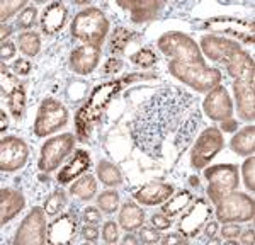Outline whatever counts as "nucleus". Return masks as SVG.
Instances as JSON below:
<instances>
[{"label":"nucleus","mask_w":255,"mask_h":245,"mask_svg":"<svg viewBox=\"0 0 255 245\" xmlns=\"http://www.w3.org/2000/svg\"><path fill=\"white\" fill-rule=\"evenodd\" d=\"M26 206V199L20 191L12 187L0 189V225L12 222Z\"/></svg>","instance_id":"obj_24"},{"label":"nucleus","mask_w":255,"mask_h":245,"mask_svg":"<svg viewBox=\"0 0 255 245\" xmlns=\"http://www.w3.org/2000/svg\"><path fill=\"white\" fill-rule=\"evenodd\" d=\"M225 67H226L228 75L233 77L235 80L254 84L255 63H254V58L250 56V53H247L245 50H238Z\"/></svg>","instance_id":"obj_26"},{"label":"nucleus","mask_w":255,"mask_h":245,"mask_svg":"<svg viewBox=\"0 0 255 245\" xmlns=\"http://www.w3.org/2000/svg\"><path fill=\"white\" fill-rule=\"evenodd\" d=\"M255 215V201L252 196L233 191L216 204V218L221 223L252 222Z\"/></svg>","instance_id":"obj_8"},{"label":"nucleus","mask_w":255,"mask_h":245,"mask_svg":"<svg viewBox=\"0 0 255 245\" xmlns=\"http://www.w3.org/2000/svg\"><path fill=\"white\" fill-rule=\"evenodd\" d=\"M15 51H17V48H15V43H12V41H3L2 46H0V56H2L3 63L14 58Z\"/></svg>","instance_id":"obj_47"},{"label":"nucleus","mask_w":255,"mask_h":245,"mask_svg":"<svg viewBox=\"0 0 255 245\" xmlns=\"http://www.w3.org/2000/svg\"><path fill=\"white\" fill-rule=\"evenodd\" d=\"M70 32H72V38L80 41L82 44L101 48L109 32V20L101 9L87 7L75 14Z\"/></svg>","instance_id":"obj_3"},{"label":"nucleus","mask_w":255,"mask_h":245,"mask_svg":"<svg viewBox=\"0 0 255 245\" xmlns=\"http://www.w3.org/2000/svg\"><path fill=\"white\" fill-rule=\"evenodd\" d=\"M77 234V218L73 213L60 215L48 225V242L53 245H65L73 240Z\"/></svg>","instance_id":"obj_19"},{"label":"nucleus","mask_w":255,"mask_h":245,"mask_svg":"<svg viewBox=\"0 0 255 245\" xmlns=\"http://www.w3.org/2000/svg\"><path fill=\"white\" fill-rule=\"evenodd\" d=\"M29 157L27 143L15 134H7L0 141V170L2 172H15L22 169Z\"/></svg>","instance_id":"obj_14"},{"label":"nucleus","mask_w":255,"mask_h":245,"mask_svg":"<svg viewBox=\"0 0 255 245\" xmlns=\"http://www.w3.org/2000/svg\"><path fill=\"white\" fill-rule=\"evenodd\" d=\"M96 193H97V179L90 174L87 175L84 174L70 187V194L82 199V201H90L96 196Z\"/></svg>","instance_id":"obj_30"},{"label":"nucleus","mask_w":255,"mask_h":245,"mask_svg":"<svg viewBox=\"0 0 255 245\" xmlns=\"http://www.w3.org/2000/svg\"><path fill=\"white\" fill-rule=\"evenodd\" d=\"M97 208L102 211V213H108V215L118 211V208H119L118 191H114V189L102 191V193L97 196Z\"/></svg>","instance_id":"obj_34"},{"label":"nucleus","mask_w":255,"mask_h":245,"mask_svg":"<svg viewBox=\"0 0 255 245\" xmlns=\"http://www.w3.org/2000/svg\"><path fill=\"white\" fill-rule=\"evenodd\" d=\"M174 186L167 182H148L133 193V198L145 206H157L165 203L174 194Z\"/></svg>","instance_id":"obj_22"},{"label":"nucleus","mask_w":255,"mask_h":245,"mask_svg":"<svg viewBox=\"0 0 255 245\" xmlns=\"http://www.w3.org/2000/svg\"><path fill=\"white\" fill-rule=\"evenodd\" d=\"M138 32L128 29V27L119 26L114 29V32L111 34V41H109V51L113 55H123L126 50V46L129 43H133L134 39L138 38Z\"/></svg>","instance_id":"obj_31"},{"label":"nucleus","mask_w":255,"mask_h":245,"mask_svg":"<svg viewBox=\"0 0 255 245\" xmlns=\"http://www.w3.org/2000/svg\"><path fill=\"white\" fill-rule=\"evenodd\" d=\"M233 92L237 101V113L240 120L252 122L255 120V91L254 84L235 80L233 82Z\"/></svg>","instance_id":"obj_21"},{"label":"nucleus","mask_w":255,"mask_h":245,"mask_svg":"<svg viewBox=\"0 0 255 245\" xmlns=\"http://www.w3.org/2000/svg\"><path fill=\"white\" fill-rule=\"evenodd\" d=\"M167 68L174 79L201 94H208L211 89L220 85L223 79L218 68H211L208 65H187L177 60H170Z\"/></svg>","instance_id":"obj_4"},{"label":"nucleus","mask_w":255,"mask_h":245,"mask_svg":"<svg viewBox=\"0 0 255 245\" xmlns=\"http://www.w3.org/2000/svg\"><path fill=\"white\" fill-rule=\"evenodd\" d=\"M0 122H2V126H0V131L2 134H5V129L9 128V121H7V116H5V111H0Z\"/></svg>","instance_id":"obj_54"},{"label":"nucleus","mask_w":255,"mask_h":245,"mask_svg":"<svg viewBox=\"0 0 255 245\" xmlns=\"http://www.w3.org/2000/svg\"><path fill=\"white\" fill-rule=\"evenodd\" d=\"M102 239H104L106 244H116L119 240L118 223H114L113 220H109V222H106L102 225Z\"/></svg>","instance_id":"obj_41"},{"label":"nucleus","mask_w":255,"mask_h":245,"mask_svg":"<svg viewBox=\"0 0 255 245\" xmlns=\"http://www.w3.org/2000/svg\"><path fill=\"white\" fill-rule=\"evenodd\" d=\"M131 63H134L136 67L141 68H151L155 63H157V55L150 50V48H141V50L134 51L133 55L129 56Z\"/></svg>","instance_id":"obj_37"},{"label":"nucleus","mask_w":255,"mask_h":245,"mask_svg":"<svg viewBox=\"0 0 255 245\" xmlns=\"http://www.w3.org/2000/svg\"><path fill=\"white\" fill-rule=\"evenodd\" d=\"M194 196L189 189H182L177 194H172L165 203H162V213H165L167 216H175L179 213H182L184 210L192 203Z\"/></svg>","instance_id":"obj_29"},{"label":"nucleus","mask_w":255,"mask_h":245,"mask_svg":"<svg viewBox=\"0 0 255 245\" xmlns=\"http://www.w3.org/2000/svg\"><path fill=\"white\" fill-rule=\"evenodd\" d=\"M138 240H141L143 244H158L162 240V234L155 227H139Z\"/></svg>","instance_id":"obj_40"},{"label":"nucleus","mask_w":255,"mask_h":245,"mask_svg":"<svg viewBox=\"0 0 255 245\" xmlns=\"http://www.w3.org/2000/svg\"><path fill=\"white\" fill-rule=\"evenodd\" d=\"M99 60H101V48L80 44L70 53V68L77 75H89L97 68Z\"/></svg>","instance_id":"obj_18"},{"label":"nucleus","mask_w":255,"mask_h":245,"mask_svg":"<svg viewBox=\"0 0 255 245\" xmlns=\"http://www.w3.org/2000/svg\"><path fill=\"white\" fill-rule=\"evenodd\" d=\"M242 228L238 223H223V228L220 230L221 237L226 240V239H238V235H240Z\"/></svg>","instance_id":"obj_46"},{"label":"nucleus","mask_w":255,"mask_h":245,"mask_svg":"<svg viewBox=\"0 0 255 245\" xmlns=\"http://www.w3.org/2000/svg\"><path fill=\"white\" fill-rule=\"evenodd\" d=\"M12 27L9 26V24H2V26H0V41H9V36L12 34Z\"/></svg>","instance_id":"obj_53"},{"label":"nucleus","mask_w":255,"mask_h":245,"mask_svg":"<svg viewBox=\"0 0 255 245\" xmlns=\"http://www.w3.org/2000/svg\"><path fill=\"white\" fill-rule=\"evenodd\" d=\"M119 225L126 232H136L139 227L145 225V211L136 203H125L119 211Z\"/></svg>","instance_id":"obj_27"},{"label":"nucleus","mask_w":255,"mask_h":245,"mask_svg":"<svg viewBox=\"0 0 255 245\" xmlns=\"http://www.w3.org/2000/svg\"><path fill=\"white\" fill-rule=\"evenodd\" d=\"M230 148L237 155L250 157L255 152V126L249 124L242 128L240 131H235V136L230 141Z\"/></svg>","instance_id":"obj_28"},{"label":"nucleus","mask_w":255,"mask_h":245,"mask_svg":"<svg viewBox=\"0 0 255 245\" xmlns=\"http://www.w3.org/2000/svg\"><path fill=\"white\" fill-rule=\"evenodd\" d=\"M101 218H102L101 210L96 206H87L84 210V213H82V220H84L85 225H97L101 223Z\"/></svg>","instance_id":"obj_44"},{"label":"nucleus","mask_w":255,"mask_h":245,"mask_svg":"<svg viewBox=\"0 0 255 245\" xmlns=\"http://www.w3.org/2000/svg\"><path fill=\"white\" fill-rule=\"evenodd\" d=\"M240 242L244 245H252L254 244V228H247V230L240 232Z\"/></svg>","instance_id":"obj_51"},{"label":"nucleus","mask_w":255,"mask_h":245,"mask_svg":"<svg viewBox=\"0 0 255 245\" xmlns=\"http://www.w3.org/2000/svg\"><path fill=\"white\" fill-rule=\"evenodd\" d=\"M68 124V109L55 97H46L41 101L36 114L32 131L38 138H46L60 131Z\"/></svg>","instance_id":"obj_7"},{"label":"nucleus","mask_w":255,"mask_h":245,"mask_svg":"<svg viewBox=\"0 0 255 245\" xmlns=\"http://www.w3.org/2000/svg\"><path fill=\"white\" fill-rule=\"evenodd\" d=\"M191 182H192V184H196V186H197V184H199V181H197V179H194V177L191 179Z\"/></svg>","instance_id":"obj_56"},{"label":"nucleus","mask_w":255,"mask_h":245,"mask_svg":"<svg viewBox=\"0 0 255 245\" xmlns=\"http://www.w3.org/2000/svg\"><path fill=\"white\" fill-rule=\"evenodd\" d=\"M150 222H151V227H155L160 232H162V230H168V228L172 227L170 216H167L165 213H155V215H151Z\"/></svg>","instance_id":"obj_45"},{"label":"nucleus","mask_w":255,"mask_h":245,"mask_svg":"<svg viewBox=\"0 0 255 245\" xmlns=\"http://www.w3.org/2000/svg\"><path fill=\"white\" fill-rule=\"evenodd\" d=\"M225 138L218 128H206L197 136L191 150V165L194 169H206L209 162L223 150Z\"/></svg>","instance_id":"obj_12"},{"label":"nucleus","mask_w":255,"mask_h":245,"mask_svg":"<svg viewBox=\"0 0 255 245\" xmlns=\"http://www.w3.org/2000/svg\"><path fill=\"white\" fill-rule=\"evenodd\" d=\"M160 242H162L163 245H175V244H186L187 239L182 234L175 232V234H168L167 237H162V240H160Z\"/></svg>","instance_id":"obj_49"},{"label":"nucleus","mask_w":255,"mask_h":245,"mask_svg":"<svg viewBox=\"0 0 255 245\" xmlns=\"http://www.w3.org/2000/svg\"><path fill=\"white\" fill-rule=\"evenodd\" d=\"M68 19V9L65 7V3L61 2H53L46 5V9L41 14V31L46 36H53L56 32H60L65 27Z\"/></svg>","instance_id":"obj_25"},{"label":"nucleus","mask_w":255,"mask_h":245,"mask_svg":"<svg viewBox=\"0 0 255 245\" xmlns=\"http://www.w3.org/2000/svg\"><path fill=\"white\" fill-rule=\"evenodd\" d=\"M67 204V196L63 191H53L51 194L44 199L43 210L48 216H56Z\"/></svg>","instance_id":"obj_35"},{"label":"nucleus","mask_w":255,"mask_h":245,"mask_svg":"<svg viewBox=\"0 0 255 245\" xmlns=\"http://www.w3.org/2000/svg\"><path fill=\"white\" fill-rule=\"evenodd\" d=\"M96 172H97L99 181L108 187H118L119 184L123 182V174H121V170H119V167L114 165V163L109 160L99 162Z\"/></svg>","instance_id":"obj_32"},{"label":"nucleus","mask_w":255,"mask_h":245,"mask_svg":"<svg viewBox=\"0 0 255 245\" xmlns=\"http://www.w3.org/2000/svg\"><path fill=\"white\" fill-rule=\"evenodd\" d=\"M158 50L165 56L187 65H206V58L201 53L199 44L186 32L168 31L157 41Z\"/></svg>","instance_id":"obj_5"},{"label":"nucleus","mask_w":255,"mask_h":245,"mask_svg":"<svg viewBox=\"0 0 255 245\" xmlns=\"http://www.w3.org/2000/svg\"><path fill=\"white\" fill-rule=\"evenodd\" d=\"M199 29H209L220 32V34H228L242 43L254 44L255 43V27L252 20L232 17V15H218V17L206 19L199 24Z\"/></svg>","instance_id":"obj_10"},{"label":"nucleus","mask_w":255,"mask_h":245,"mask_svg":"<svg viewBox=\"0 0 255 245\" xmlns=\"http://www.w3.org/2000/svg\"><path fill=\"white\" fill-rule=\"evenodd\" d=\"M203 111L211 121L221 122L232 120L235 109H233L232 97H230L226 87L220 84L206 94V97L203 101Z\"/></svg>","instance_id":"obj_15"},{"label":"nucleus","mask_w":255,"mask_h":245,"mask_svg":"<svg viewBox=\"0 0 255 245\" xmlns=\"http://www.w3.org/2000/svg\"><path fill=\"white\" fill-rule=\"evenodd\" d=\"M26 7H27L26 0H3L0 3V20H2V24H5V20L10 19L17 12L20 14Z\"/></svg>","instance_id":"obj_36"},{"label":"nucleus","mask_w":255,"mask_h":245,"mask_svg":"<svg viewBox=\"0 0 255 245\" xmlns=\"http://www.w3.org/2000/svg\"><path fill=\"white\" fill-rule=\"evenodd\" d=\"M221 129H223V133H235L238 129V122L233 120H226V121H221Z\"/></svg>","instance_id":"obj_52"},{"label":"nucleus","mask_w":255,"mask_h":245,"mask_svg":"<svg viewBox=\"0 0 255 245\" xmlns=\"http://www.w3.org/2000/svg\"><path fill=\"white\" fill-rule=\"evenodd\" d=\"M19 50L22 55L36 56L41 50V36L34 31H24L22 34H19Z\"/></svg>","instance_id":"obj_33"},{"label":"nucleus","mask_w":255,"mask_h":245,"mask_svg":"<svg viewBox=\"0 0 255 245\" xmlns=\"http://www.w3.org/2000/svg\"><path fill=\"white\" fill-rule=\"evenodd\" d=\"M199 48H201L203 56H206V58L213 61H218V63H223V65L228 63L238 50H242L237 41L220 38V36H213V34L203 36Z\"/></svg>","instance_id":"obj_17"},{"label":"nucleus","mask_w":255,"mask_h":245,"mask_svg":"<svg viewBox=\"0 0 255 245\" xmlns=\"http://www.w3.org/2000/svg\"><path fill=\"white\" fill-rule=\"evenodd\" d=\"M218 232H220V225H218V222H208L204 225V235H206L209 240L216 239Z\"/></svg>","instance_id":"obj_50"},{"label":"nucleus","mask_w":255,"mask_h":245,"mask_svg":"<svg viewBox=\"0 0 255 245\" xmlns=\"http://www.w3.org/2000/svg\"><path fill=\"white\" fill-rule=\"evenodd\" d=\"M242 172H244V182H245L247 189H249L250 193H254L255 191V158H254V155L247 157V160L244 162V165H242Z\"/></svg>","instance_id":"obj_39"},{"label":"nucleus","mask_w":255,"mask_h":245,"mask_svg":"<svg viewBox=\"0 0 255 245\" xmlns=\"http://www.w3.org/2000/svg\"><path fill=\"white\" fill-rule=\"evenodd\" d=\"M213 213V208L206 199L199 198L194 203L189 204L187 213L179 222V234H182L186 239H194L208 223L209 216Z\"/></svg>","instance_id":"obj_16"},{"label":"nucleus","mask_w":255,"mask_h":245,"mask_svg":"<svg viewBox=\"0 0 255 245\" xmlns=\"http://www.w3.org/2000/svg\"><path fill=\"white\" fill-rule=\"evenodd\" d=\"M118 5L129 12V17L134 24H143L155 19L158 10L162 9V2L157 0H119Z\"/></svg>","instance_id":"obj_23"},{"label":"nucleus","mask_w":255,"mask_h":245,"mask_svg":"<svg viewBox=\"0 0 255 245\" xmlns=\"http://www.w3.org/2000/svg\"><path fill=\"white\" fill-rule=\"evenodd\" d=\"M75 136L72 133H63L58 136H51L43 143L39 152L38 167L41 172L49 174L60 167V163L73 152Z\"/></svg>","instance_id":"obj_9"},{"label":"nucleus","mask_w":255,"mask_h":245,"mask_svg":"<svg viewBox=\"0 0 255 245\" xmlns=\"http://www.w3.org/2000/svg\"><path fill=\"white\" fill-rule=\"evenodd\" d=\"M123 244H125V245H128V244H129V245H136L138 239L133 235V232H128V235L125 237V239H123Z\"/></svg>","instance_id":"obj_55"},{"label":"nucleus","mask_w":255,"mask_h":245,"mask_svg":"<svg viewBox=\"0 0 255 245\" xmlns=\"http://www.w3.org/2000/svg\"><path fill=\"white\" fill-rule=\"evenodd\" d=\"M123 68V60L118 58V56H111V58L106 60L104 67H102L101 73L104 77H109V75H114V73H118L119 70Z\"/></svg>","instance_id":"obj_42"},{"label":"nucleus","mask_w":255,"mask_h":245,"mask_svg":"<svg viewBox=\"0 0 255 245\" xmlns=\"http://www.w3.org/2000/svg\"><path fill=\"white\" fill-rule=\"evenodd\" d=\"M36 17H38V9L34 5H27L20 14L17 15V27L24 31H29L36 22Z\"/></svg>","instance_id":"obj_38"},{"label":"nucleus","mask_w":255,"mask_h":245,"mask_svg":"<svg viewBox=\"0 0 255 245\" xmlns=\"http://www.w3.org/2000/svg\"><path fill=\"white\" fill-rule=\"evenodd\" d=\"M155 75H146V73H129L121 79H114L109 82H102V84L96 85L90 92V96L85 99L84 104L75 114V133L80 141H87L92 128L101 121L102 114L108 109L111 101L114 96L119 94L126 85L133 84L136 80H146L153 79Z\"/></svg>","instance_id":"obj_2"},{"label":"nucleus","mask_w":255,"mask_h":245,"mask_svg":"<svg viewBox=\"0 0 255 245\" xmlns=\"http://www.w3.org/2000/svg\"><path fill=\"white\" fill-rule=\"evenodd\" d=\"M80 234L87 242H96L99 239V228H97V225H85L80 230Z\"/></svg>","instance_id":"obj_48"},{"label":"nucleus","mask_w":255,"mask_h":245,"mask_svg":"<svg viewBox=\"0 0 255 245\" xmlns=\"http://www.w3.org/2000/svg\"><path fill=\"white\" fill-rule=\"evenodd\" d=\"M90 165H92V162H90V155L87 150H75L72 158L60 169L56 181H58L60 186H67L75 179L82 177L90 169Z\"/></svg>","instance_id":"obj_20"},{"label":"nucleus","mask_w":255,"mask_h":245,"mask_svg":"<svg viewBox=\"0 0 255 245\" xmlns=\"http://www.w3.org/2000/svg\"><path fill=\"white\" fill-rule=\"evenodd\" d=\"M204 179L208 182L206 193L213 204H218L230 193L237 191L240 184V174L235 163H220V165L206 167Z\"/></svg>","instance_id":"obj_6"},{"label":"nucleus","mask_w":255,"mask_h":245,"mask_svg":"<svg viewBox=\"0 0 255 245\" xmlns=\"http://www.w3.org/2000/svg\"><path fill=\"white\" fill-rule=\"evenodd\" d=\"M48 240L46 213L43 208L34 206L22 223L19 225L17 234L14 237L15 245H43Z\"/></svg>","instance_id":"obj_13"},{"label":"nucleus","mask_w":255,"mask_h":245,"mask_svg":"<svg viewBox=\"0 0 255 245\" xmlns=\"http://www.w3.org/2000/svg\"><path fill=\"white\" fill-rule=\"evenodd\" d=\"M10 68H12V72H14L17 77H27L31 73V70H32V65H31L29 60L19 58V60H15L14 63H12Z\"/></svg>","instance_id":"obj_43"},{"label":"nucleus","mask_w":255,"mask_h":245,"mask_svg":"<svg viewBox=\"0 0 255 245\" xmlns=\"http://www.w3.org/2000/svg\"><path fill=\"white\" fill-rule=\"evenodd\" d=\"M0 89L2 96L7 101V108L15 121H20L26 109V85L17 79L15 73H10V68L2 61L0 67Z\"/></svg>","instance_id":"obj_11"},{"label":"nucleus","mask_w":255,"mask_h":245,"mask_svg":"<svg viewBox=\"0 0 255 245\" xmlns=\"http://www.w3.org/2000/svg\"><path fill=\"white\" fill-rule=\"evenodd\" d=\"M197 108V97L177 85L158 89L138 108L129 124L136 148L151 158H162L168 136H179L184 121ZM175 136V140H177Z\"/></svg>","instance_id":"obj_1"}]
</instances>
